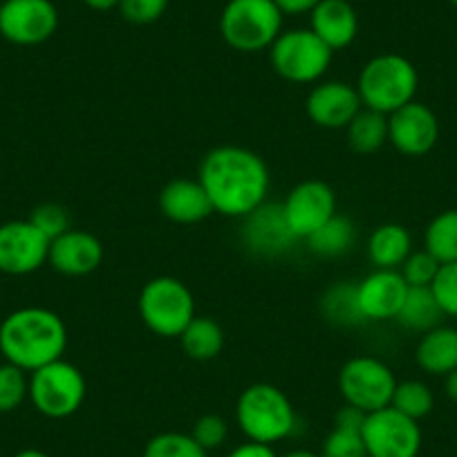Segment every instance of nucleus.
<instances>
[{"instance_id":"40","label":"nucleus","mask_w":457,"mask_h":457,"mask_svg":"<svg viewBox=\"0 0 457 457\" xmlns=\"http://www.w3.org/2000/svg\"><path fill=\"white\" fill-rule=\"evenodd\" d=\"M444 393H446V397L451 402L457 403V368L444 377Z\"/></svg>"},{"instance_id":"21","label":"nucleus","mask_w":457,"mask_h":457,"mask_svg":"<svg viewBox=\"0 0 457 457\" xmlns=\"http://www.w3.org/2000/svg\"><path fill=\"white\" fill-rule=\"evenodd\" d=\"M415 361L426 375L446 377L457 368V328L437 325L421 334L415 348Z\"/></svg>"},{"instance_id":"34","label":"nucleus","mask_w":457,"mask_h":457,"mask_svg":"<svg viewBox=\"0 0 457 457\" xmlns=\"http://www.w3.org/2000/svg\"><path fill=\"white\" fill-rule=\"evenodd\" d=\"M442 262L428 253L426 249L421 252H412L411 256L403 261V265L399 267V274L403 276V280L408 283V287H430L437 276Z\"/></svg>"},{"instance_id":"35","label":"nucleus","mask_w":457,"mask_h":457,"mask_svg":"<svg viewBox=\"0 0 457 457\" xmlns=\"http://www.w3.org/2000/svg\"><path fill=\"white\" fill-rule=\"evenodd\" d=\"M430 292L435 294V301L442 307L444 316L457 319V262H446L439 267Z\"/></svg>"},{"instance_id":"43","label":"nucleus","mask_w":457,"mask_h":457,"mask_svg":"<svg viewBox=\"0 0 457 457\" xmlns=\"http://www.w3.org/2000/svg\"><path fill=\"white\" fill-rule=\"evenodd\" d=\"M283 457H320V455H319V453H314V451H307V448H296V451L285 453Z\"/></svg>"},{"instance_id":"6","label":"nucleus","mask_w":457,"mask_h":457,"mask_svg":"<svg viewBox=\"0 0 457 457\" xmlns=\"http://www.w3.org/2000/svg\"><path fill=\"white\" fill-rule=\"evenodd\" d=\"M137 310L144 325L162 338H179L188 323L195 319V298L175 276H155L142 287Z\"/></svg>"},{"instance_id":"5","label":"nucleus","mask_w":457,"mask_h":457,"mask_svg":"<svg viewBox=\"0 0 457 457\" xmlns=\"http://www.w3.org/2000/svg\"><path fill=\"white\" fill-rule=\"evenodd\" d=\"M283 19L274 0H228L220 14V37L231 50L256 54L278 38Z\"/></svg>"},{"instance_id":"39","label":"nucleus","mask_w":457,"mask_h":457,"mask_svg":"<svg viewBox=\"0 0 457 457\" xmlns=\"http://www.w3.org/2000/svg\"><path fill=\"white\" fill-rule=\"evenodd\" d=\"M278 10L283 12L285 16H301V14H310L316 5H319L320 0H274Z\"/></svg>"},{"instance_id":"33","label":"nucleus","mask_w":457,"mask_h":457,"mask_svg":"<svg viewBox=\"0 0 457 457\" xmlns=\"http://www.w3.org/2000/svg\"><path fill=\"white\" fill-rule=\"evenodd\" d=\"M29 222L46 236L47 240H54L59 236H63L65 231L72 228V220H70V213L65 206L56 204V202H46V204H38L37 209L29 213Z\"/></svg>"},{"instance_id":"37","label":"nucleus","mask_w":457,"mask_h":457,"mask_svg":"<svg viewBox=\"0 0 457 457\" xmlns=\"http://www.w3.org/2000/svg\"><path fill=\"white\" fill-rule=\"evenodd\" d=\"M120 14L133 25H151L169 10V0H120Z\"/></svg>"},{"instance_id":"27","label":"nucleus","mask_w":457,"mask_h":457,"mask_svg":"<svg viewBox=\"0 0 457 457\" xmlns=\"http://www.w3.org/2000/svg\"><path fill=\"white\" fill-rule=\"evenodd\" d=\"M350 151L359 155H372L388 144V114L361 108L345 129Z\"/></svg>"},{"instance_id":"31","label":"nucleus","mask_w":457,"mask_h":457,"mask_svg":"<svg viewBox=\"0 0 457 457\" xmlns=\"http://www.w3.org/2000/svg\"><path fill=\"white\" fill-rule=\"evenodd\" d=\"M29 397V377L14 363H0V412H12Z\"/></svg>"},{"instance_id":"17","label":"nucleus","mask_w":457,"mask_h":457,"mask_svg":"<svg viewBox=\"0 0 457 457\" xmlns=\"http://www.w3.org/2000/svg\"><path fill=\"white\" fill-rule=\"evenodd\" d=\"M104 258V243L83 228H70L63 236L52 240L50 253H47L52 270L70 278H81L96 271Z\"/></svg>"},{"instance_id":"14","label":"nucleus","mask_w":457,"mask_h":457,"mask_svg":"<svg viewBox=\"0 0 457 457\" xmlns=\"http://www.w3.org/2000/svg\"><path fill=\"white\" fill-rule=\"evenodd\" d=\"M50 240L29 220H12L0 224V271L10 276H28L47 262Z\"/></svg>"},{"instance_id":"36","label":"nucleus","mask_w":457,"mask_h":457,"mask_svg":"<svg viewBox=\"0 0 457 457\" xmlns=\"http://www.w3.org/2000/svg\"><path fill=\"white\" fill-rule=\"evenodd\" d=\"M193 439L204 448L206 453L215 451V448L222 446L228 437V424L224 417L215 415V412H209V415H202L200 420L193 424L191 430Z\"/></svg>"},{"instance_id":"38","label":"nucleus","mask_w":457,"mask_h":457,"mask_svg":"<svg viewBox=\"0 0 457 457\" xmlns=\"http://www.w3.org/2000/svg\"><path fill=\"white\" fill-rule=\"evenodd\" d=\"M227 457H278V455H276L274 446H270V444H261V442H252V439H247L245 444L236 446Z\"/></svg>"},{"instance_id":"20","label":"nucleus","mask_w":457,"mask_h":457,"mask_svg":"<svg viewBox=\"0 0 457 457\" xmlns=\"http://www.w3.org/2000/svg\"><path fill=\"white\" fill-rule=\"evenodd\" d=\"M157 204L164 218L175 224H197L215 213L200 179L191 178L170 179L160 191Z\"/></svg>"},{"instance_id":"32","label":"nucleus","mask_w":457,"mask_h":457,"mask_svg":"<svg viewBox=\"0 0 457 457\" xmlns=\"http://www.w3.org/2000/svg\"><path fill=\"white\" fill-rule=\"evenodd\" d=\"M320 457H368L361 430L332 426L328 437L323 439Z\"/></svg>"},{"instance_id":"18","label":"nucleus","mask_w":457,"mask_h":457,"mask_svg":"<svg viewBox=\"0 0 457 457\" xmlns=\"http://www.w3.org/2000/svg\"><path fill=\"white\" fill-rule=\"evenodd\" d=\"M357 294L366 320H390L399 314L408 283L399 270H372L357 283Z\"/></svg>"},{"instance_id":"25","label":"nucleus","mask_w":457,"mask_h":457,"mask_svg":"<svg viewBox=\"0 0 457 457\" xmlns=\"http://www.w3.org/2000/svg\"><path fill=\"white\" fill-rule=\"evenodd\" d=\"M179 343L188 359L193 361H211L224 348V329L211 316H195L179 334Z\"/></svg>"},{"instance_id":"44","label":"nucleus","mask_w":457,"mask_h":457,"mask_svg":"<svg viewBox=\"0 0 457 457\" xmlns=\"http://www.w3.org/2000/svg\"><path fill=\"white\" fill-rule=\"evenodd\" d=\"M451 5H453V7H455V10H457V0H451Z\"/></svg>"},{"instance_id":"29","label":"nucleus","mask_w":457,"mask_h":457,"mask_svg":"<svg viewBox=\"0 0 457 457\" xmlns=\"http://www.w3.org/2000/svg\"><path fill=\"white\" fill-rule=\"evenodd\" d=\"M390 406H393L395 411L402 412V415L420 421L433 412L435 395H433V390H430L428 386L420 379L397 381V388H395Z\"/></svg>"},{"instance_id":"11","label":"nucleus","mask_w":457,"mask_h":457,"mask_svg":"<svg viewBox=\"0 0 457 457\" xmlns=\"http://www.w3.org/2000/svg\"><path fill=\"white\" fill-rule=\"evenodd\" d=\"M59 28V10L52 0H3L0 37L14 46H41Z\"/></svg>"},{"instance_id":"30","label":"nucleus","mask_w":457,"mask_h":457,"mask_svg":"<svg viewBox=\"0 0 457 457\" xmlns=\"http://www.w3.org/2000/svg\"><path fill=\"white\" fill-rule=\"evenodd\" d=\"M144 457H206V451L193 439L191 433H157L148 439Z\"/></svg>"},{"instance_id":"7","label":"nucleus","mask_w":457,"mask_h":457,"mask_svg":"<svg viewBox=\"0 0 457 457\" xmlns=\"http://www.w3.org/2000/svg\"><path fill=\"white\" fill-rule=\"evenodd\" d=\"M334 52L310 28L283 29L270 47V63L280 79L296 86L319 83Z\"/></svg>"},{"instance_id":"8","label":"nucleus","mask_w":457,"mask_h":457,"mask_svg":"<svg viewBox=\"0 0 457 457\" xmlns=\"http://www.w3.org/2000/svg\"><path fill=\"white\" fill-rule=\"evenodd\" d=\"M87 395V381L74 363L65 359L47 363L29 372V402L50 420L72 417L83 406Z\"/></svg>"},{"instance_id":"22","label":"nucleus","mask_w":457,"mask_h":457,"mask_svg":"<svg viewBox=\"0 0 457 457\" xmlns=\"http://www.w3.org/2000/svg\"><path fill=\"white\" fill-rule=\"evenodd\" d=\"M368 261L375 270H399L412 253V236L403 224H379L368 238Z\"/></svg>"},{"instance_id":"15","label":"nucleus","mask_w":457,"mask_h":457,"mask_svg":"<svg viewBox=\"0 0 457 457\" xmlns=\"http://www.w3.org/2000/svg\"><path fill=\"white\" fill-rule=\"evenodd\" d=\"M439 139L437 114L420 101L402 105L388 114V142L406 157H421L435 148Z\"/></svg>"},{"instance_id":"2","label":"nucleus","mask_w":457,"mask_h":457,"mask_svg":"<svg viewBox=\"0 0 457 457\" xmlns=\"http://www.w3.org/2000/svg\"><path fill=\"white\" fill-rule=\"evenodd\" d=\"M68 350V328L47 307H21L0 323V354L7 363L29 372L63 359Z\"/></svg>"},{"instance_id":"9","label":"nucleus","mask_w":457,"mask_h":457,"mask_svg":"<svg viewBox=\"0 0 457 457\" xmlns=\"http://www.w3.org/2000/svg\"><path fill=\"white\" fill-rule=\"evenodd\" d=\"M395 388H397V377L393 368L370 354L348 359L338 372V390L343 402L363 412L388 408Z\"/></svg>"},{"instance_id":"13","label":"nucleus","mask_w":457,"mask_h":457,"mask_svg":"<svg viewBox=\"0 0 457 457\" xmlns=\"http://www.w3.org/2000/svg\"><path fill=\"white\" fill-rule=\"evenodd\" d=\"M283 211L294 236L305 240L337 215V193L323 179H305L287 193Z\"/></svg>"},{"instance_id":"12","label":"nucleus","mask_w":457,"mask_h":457,"mask_svg":"<svg viewBox=\"0 0 457 457\" xmlns=\"http://www.w3.org/2000/svg\"><path fill=\"white\" fill-rule=\"evenodd\" d=\"M240 240L243 247L258 258L285 256L298 243L285 218L283 204L278 202H262L258 209L245 215Z\"/></svg>"},{"instance_id":"23","label":"nucleus","mask_w":457,"mask_h":457,"mask_svg":"<svg viewBox=\"0 0 457 457\" xmlns=\"http://www.w3.org/2000/svg\"><path fill=\"white\" fill-rule=\"evenodd\" d=\"M357 224L348 215H332L310 238H305L307 249L319 258H341L353 252L357 245Z\"/></svg>"},{"instance_id":"16","label":"nucleus","mask_w":457,"mask_h":457,"mask_svg":"<svg viewBox=\"0 0 457 457\" xmlns=\"http://www.w3.org/2000/svg\"><path fill=\"white\" fill-rule=\"evenodd\" d=\"M361 108L357 86L348 81H319L305 99L312 124L328 130H345Z\"/></svg>"},{"instance_id":"4","label":"nucleus","mask_w":457,"mask_h":457,"mask_svg":"<svg viewBox=\"0 0 457 457\" xmlns=\"http://www.w3.org/2000/svg\"><path fill=\"white\" fill-rule=\"evenodd\" d=\"M420 74L411 59L402 54H377L361 68L357 92L363 108L393 114L402 105L415 101Z\"/></svg>"},{"instance_id":"19","label":"nucleus","mask_w":457,"mask_h":457,"mask_svg":"<svg viewBox=\"0 0 457 457\" xmlns=\"http://www.w3.org/2000/svg\"><path fill=\"white\" fill-rule=\"evenodd\" d=\"M310 29L332 52L353 46L359 34V16L350 0H320L310 12Z\"/></svg>"},{"instance_id":"24","label":"nucleus","mask_w":457,"mask_h":457,"mask_svg":"<svg viewBox=\"0 0 457 457\" xmlns=\"http://www.w3.org/2000/svg\"><path fill=\"white\" fill-rule=\"evenodd\" d=\"M319 310L323 319L337 328H359V325L368 323L361 305H359L357 283H350V280L329 285L320 296Z\"/></svg>"},{"instance_id":"1","label":"nucleus","mask_w":457,"mask_h":457,"mask_svg":"<svg viewBox=\"0 0 457 457\" xmlns=\"http://www.w3.org/2000/svg\"><path fill=\"white\" fill-rule=\"evenodd\" d=\"M197 175L213 211L224 218L243 220L270 195L271 175L265 160L245 146L211 148Z\"/></svg>"},{"instance_id":"3","label":"nucleus","mask_w":457,"mask_h":457,"mask_svg":"<svg viewBox=\"0 0 457 457\" xmlns=\"http://www.w3.org/2000/svg\"><path fill=\"white\" fill-rule=\"evenodd\" d=\"M236 424L252 442H283L296 430V411L287 395L274 384H252L236 402Z\"/></svg>"},{"instance_id":"41","label":"nucleus","mask_w":457,"mask_h":457,"mask_svg":"<svg viewBox=\"0 0 457 457\" xmlns=\"http://www.w3.org/2000/svg\"><path fill=\"white\" fill-rule=\"evenodd\" d=\"M83 3L95 12H110L120 7V0H83Z\"/></svg>"},{"instance_id":"28","label":"nucleus","mask_w":457,"mask_h":457,"mask_svg":"<svg viewBox=\"0 0 457 457\" xmlns=\"http://www.w3.org/2000/svg\"><path fill=\"white\" fill-rule=\"evenodd\" d=\"M424 249L442 265L457 262V209L442 211L424 231Z\"/></svg>"},{"instance_id":"42","label":"nucleus","mask_w":457,"mask_h":457,"mask_svg":"<svg viewBox=\"0 0 457 457\" xmlns=\"http://www.w3.org/2000/svg\"><path fill=\"white\" fill-rule=\"evenodd\" d=\"M14 457H50L47 453H43L41 448H23V451L16 453Z\"/></svg>"},{"instance_id":"26","label":"nucleus","mask_w":457,"mask_h":457,"mask_svg":"<svg viewBox=\"0 0 457 457\" xmlns=\"http://www.w3.org/2000/svg\"><path fill=\"white\" fill-rule=\"evenodd\" d=\"M444 312L439 303L435 301V294L430 287H408L406 298H403L399 314L395 316L402 328L411 332H428V329L442 325Z\"/></svg>"},{"instance_id":"10","label":"nucleus","mask_w":457,"mask_h":457,"mask_svg":"<svg viewBox=\"0 0 457 457\" xmlns=\"http://www.w3.org/2000/svg\"><path fill=\"white\" fill-rule=\"evenodd\" d=\"M361 437L368 457H417L421 451L420 421L393 406L368 412Z\"/></svg>"}]
</instances>
